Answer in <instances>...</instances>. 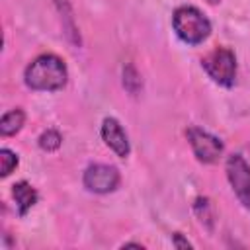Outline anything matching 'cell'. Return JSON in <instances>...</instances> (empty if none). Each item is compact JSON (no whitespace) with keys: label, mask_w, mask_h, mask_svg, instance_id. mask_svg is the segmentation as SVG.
<instances>
[{"label":"cell","mask_w":250,"mask_h":250,"mask_svg":"<svg viewBox=\"0 0 250 250\" xmlns=\"http://www.w3.org/2000/svg\"><path fill=\"white\" fill-rule=\"evenodd\" d=\"M102 139L104 143L121 158L129 156L131 146H129V139L121 127V123L115 117H105L102 123Z\"/></svg>","instance_id":"52a82bcc"},{"label":"cell","mask_w":250,"mask_h":250,"mask_svg":"<svg viewBox=\"0 0 250 250\" xmlns=\"http://www.w3.org/2000/svg\"><path fill=\"white\" fill-rule=\"evenodd\" d=\"M12 195H14V201H16V207H18V215H25L39 199L35 188H31L27 182H16L12 186Z\"/></svg>","instance_id":"ba28073f"},{"label":"cell","mask_w":250,"mask_h":250,"mask_svg":"<svg viewBox=\"0 0 250 250\" xmlns=\"http://www.w3.org/2000/svg\"><path fill=\"white\" fill-rule=\"evenodd\" d=\"M55 6H57V10H59V14H61V20H62V29H64L66 37L70 39V43L80 45V35H78L76 23H74V16H72L70 2H68V0H55Z\"/></svg>","instance_id":"9c48e42d"},{"label":"cell","mask_w":250,"mask_h":250,"mask_svg":"<svg viewBox=\"0 0 250 250\" xmlns=\"http://www.w3.org/2000/svg\"><path fill=\"white\" fill-rule=\"evenodd\" d=\"M227 178L230 182L232 191L236 193L238 201L250 209V166L240 154H230L227 158Z\"/></svg>","instance_id":"277c9868"},{"label":"cell","mask_w":250,"mask_h":250,"mask_svg":"<svg viewBox=\"0 0 250 250\" xmlns=\"http://www.w3.org/2000/svg\"><path fill=\"white\" fill-rule=\"evenodd\" d=\"M186 135H188L191 150H193V154H195V158L199 162L213 164L223 154V143L215 135H211V133H207V131H203L199 127H189L186 131Z\"/></svg>","instance_id":"5b68a950"},{"label":"cell","mask_w":250,"mask_h":250,"mask_svg":"<svg viewBox=\"0 0 250 250\" xmlns=\"http://www.w3.org/2000/svg\"><path fill=\"white\" fill-rule=\"evenodd\" d=\"M18 162L20 160H18V154L16 152H12L10 148H0V176L2 178L10 176L16 170Z\"/></svg>","instance_id":"5bb4252c"},{"label":"cell","mask_w":250,"mask_h":250,"mask_svg":"<svg viewBox=\"0 0 250 250\" xmlns=\"http://www.w3.org/2000/svg\"><path fill=\"white\" fill-rule=\"evenodd\" d=\"M207 2H209V4H219L221 0H207Z\"/></svg>","instance_id":"2e32d148"},{"label":"cell","mask_w":250,"mask_h":250,"mask_svg":"<svg viewBox=\"0 0 250 250\" xmlns=\"http://www.w3.org/2000/svg\"><path fill=\"white\" fill-rule=\"evenodd\" d=\"M172 27L176 35L188 45H199L211 33V21L193 6L176 8L172 14Z\"/></svg>","instance_id":"7a4b0ae2"},{"label":"cell","mask_w":250,"mask_h":250,"mask_svg":"<svg viewBox=\"0 0 250 250\" xmlns=\"http://www.w3.org/2000/svg\"><path fill=\"white\" fill-rule=\"evenodd\" d=\"M193 211H195V215H197V219L201 221V225H205L207 227V230H213V205H211V201L207 199V197H197L195 199V203H193Z\"/></svg>","instance_id":"8fae6325"},{"label":"cell","mask_w":250,"mask_h":250,"mask_svg":"<svg viewBox=\"0 0 250 250\" xmlns=\"http://www.w3.org/2000/svg\"><path fill=\"white\" fill-rule=\"evenodd\" d=\"M37 143H39V148L41 150L53 152V150H57L62 145V137H61V133L57 129H47V131H43L39 135V141Z\"/></svg>","instance_id":"4fadbf2b"},{"label":"cell","mask_w":250,"mask_h":250,"mask_svg":"<svg viewBox=\"0 0 250 250\" xmlns=\"http://www.w3.org/2000/svg\"><path fill=\"white\" fill-rule=\"evenodd\" d=\"M23 123H25V113H23V109L16 107V109H12V111L2 115V119H0V135L2 137H12L23 127Z\"/></svg>","instance_id":"30bf717a"},{"label":"cell","mask_w":250,"mask_h":250,"mask_svg":"<svg viewBox=\"0 0 250 250\" xmlns=\"http://www.w3.org/2000/svg\"><path fill=\"white\" fill-rule=\"evenodd\" d=\"M201 66L209 74V78H213V82H217L225 88H230L234 84L236 59L230 49H225V47L213 49L207 57L201 59Z\"/></svg>","instance_id":"3957f363"},{"label":"cell","mask_w":250,"mask_h":250,"mask_svg":"<svg viewBox=\"0 0 250 250\" xmlns=\"http://www.w3.org/2000/svg\"><path fill=\"white\" fill-rule=\"evenodd\" d=\"M123 86L129 94H139V90L143 88V80H141V74L137 72V68L129 62L123 66Z\"/></svg>","instance_id":"7c38bea8"},{"label":"cell","mask_w":250,"mask_h":250,"mask_svg":"<svg viewBox=\"0 0 250 250\" xmlns=\"http://www.w3.org/2000/svg\"><path fill=\"white\" fill-rule=\"evenodd\" d=\"M66 78H68V72H66L64 61L53 53L35 57L23 72V80L27 88L45 90V92L61 90L66 84Z\"/></svg>","instance_id":"6da1fadb"},{"label":"cell","mask_w":250,"mask_h":250,"mask_svg":"<svg viewBox=\"0 0 250 250\" xmlns=\"http://www.w3.org/2000/svg\"><path fill=\"white\" fill-rule=\"evenodd\" d=\"M84 186L94 193H109L119 186V170L109 164H92L84 172Z\"/></svg>","instance_id":"8992f818"},{"label":"cell","mask_w":250,"mask_h":250,"mask_svg":"<svg viewBox=\"0 0 250 250\" xmlns=\"http://www.w3.org/2000/svg\"><path fill=\"white\" fill-rule=\"evenodd\" d=\"M172 244H174L176 248H191V242L186 240V238L182 236V232H174V234H172Z\"/></svg>","instance_id":"9a60e30c"}]
</instances>
